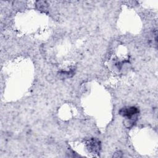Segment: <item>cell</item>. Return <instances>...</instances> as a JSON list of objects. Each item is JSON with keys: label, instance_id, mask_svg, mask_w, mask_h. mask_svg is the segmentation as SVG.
<instances>
[{"label": "cell", "instance_id": "cell-1", "mask_svg": "<svg viewBox=\"0 0 158 158\" xmlns=\"http://www.w3.org/2000/svg\"><path fill=\"white\" fill-rule=\"evenodd\" d=\"M139 113V110L137 107L131 106L126 107L121 109L119 111V114L124 117L125 118L132 122V123L136 120L137 115Z\"/></svg>", "mask_w": 158, "mask_h": 158}]
</instances>
